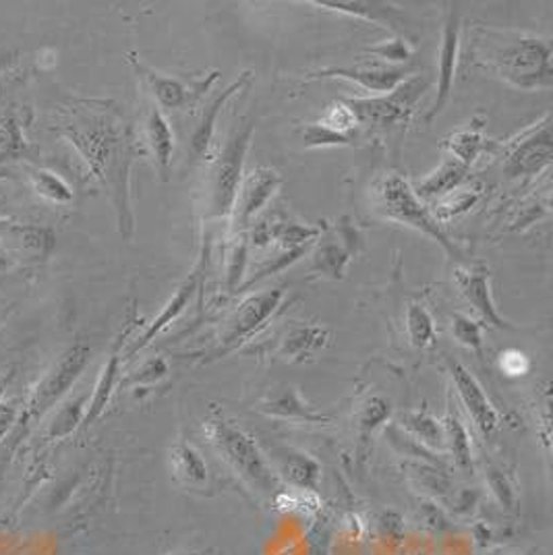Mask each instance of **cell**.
<instances>
[{
	"label": "cell",
	"mask_w": 553,
	"mask_h": 555,
	"mask_svg": "<svg viewBox=\"0 0 553 555\" xmlns=\"http://www.w3.org/2000/svg\"><path fill=\"white\" fill-rule=\"evenodd\" d=\"M300 141L305 147H345L352 145L350 135H338L320 122H309L299 129Z\"/></svg>",
	"instance_id": "obj_38"
},
{
	"label": "cell",
	"mask_w": 553,
	"mask_h": 555,
	"mask_svg": "<svg viewBox=\"0 0 553 555\" xmlns=\"http://www.w3.org/2000/svg\"><path fill=\"white\" fill-rule=\"evenodd\" d=\"M59 129L111 195L118 231L129 238L136 229L131 209V168L138 150L125 116L111 102L83 100L63 111Z\"/></svg>",
	"instance_id": "obj_1"
},
{
	"label": "cell",
	"mask_w": 553,
	"mask_h": 555,
	"mask_svg": "<svg viewBox=\"0 0 553 555\" xmlns=\"http://www.w3.org/2000/svg\"><path fill=\"white\" fill-rule=\"evenodd\" d=\"M195 288H197L195 278L187 280L183 286L175 293V297L166 302V307L162 309L160 315H158L152 324L147 325V330H145V332L139 336L138 340L131 345V348L127 350L125 359H131L133 354H138L139 350H143V348L147 347L166 325L172 324V322L183 313V309L189 305V301H191V297L195 295Z\"/></svg>",
	"instance_id": "obj_22"
},
{
	"label": "cell",
	"mask_w": 553,
	"mask_h": 555,
	"mask_svg": "<svg viewBox=\"0 0 553 555\" xmlns=\"http://www.w3.org/2000/svg\"><path fill=\"white\" fill-rule=\"evenodd\" d=\"M177 555H204V554H197V552H193V554H177Z\"/></svg>",
	"instance_id": "obj_50"
},
{
	"label": "cell",
	"mask_w": 553,
	"mask_h": 555,
	"mask_svg": "<svg viewBox=\"0 0 553 555\" xmlns=\"http://www.w3.org/2000/svg\"><path fill=\"white\" fill-rule=\"evenodd\" d=\"M11 379H13V371L0 373V400H2V396H4V392H7V388H9Z\"/></svg>",
	"instance_id": "obj_48"
},
{
	"label": "cell",
	"mask_w": 553,
	"mask_h": 555,
	"mask_svg": "<svg viewBox=\"0 0 553 555\" xmlns=\"http://www.w3.org/2000/svg\"><path fill=\"white\" fill-rule=\"evenodd\" d=\"M204 431L208 436L216 454L229 464L245 483L254 487L261 495H276L280 487L276 470L266 461L254 438L236 427L231 418L222 415L218 409H211L204 418Z\"/></svg>",
	"instance_id": "obj_3"
},
{
	"label": "cell",
	"mask_w": 553,
	"mask_h": 555,
	"mask_svg": "<svg viewBox=\"0 0 553 555\" xmlns=\"http://www.w3.org/2000/svg\"><path fill=\"white\" fill-rule=\"evenodd\" d=\"M450 375H452V382L456 386V392H459V398H461L462 406L466 409L468 418L473 421L475 429L484 438H493L496 431L502 425L500 423L502 418H500V413L496 411V406L491 404V400L487 398L481 384L459 361H450Z\"/></svg>",
	"instance_id": "obj_11"
},
{
	"label": "cell",
	"mask_w": 553,
	"mask_h": 555,
	"mask_svg": "<svg viewBox=\"0 0 553 555\" xmlns=\"http://www.w3.org/2000/svg\"><path fill=\"white\" fill-rule=\"evenodd\" d=\"M552 163V127L550 116L543 122L523 133L507 147L506 168L510 177L537 175Z\"/></svg>",
	"instance_id": "obj_12"
},
{
	"label": "cell",
	"mask_w": 553,
	"mask_h": 555,
	"mask_svg": "<svg viewBox=\"0 0 553 555\" xmlns=\"http://www.w3.org/2000/svg\"><path fill=\"white\" fill-rule=\"evenodd\" d=\"M369 54H375L390 63V67H400V63H409L413 56V47L407 42V38L396 36L393 40H386L377 47H369Z\"/></svg>",
	"instance_id": "obj_41"
},
{
	"label": "cell",
	"mask_w": 553,
	"mask_h": 555,
	"mask_svg": "<svg viewBox=\"0 0 553 555\" xmlns=\"http://www.w3.org/2000/svg\"><path fill=\"white\" fill-rule=\"evenodd\" d=\"M373 209L390 222H398L402 227H409L416 232H423L425 236H429L432 241H436L439 247L450 255V257H461L459 247L454 245V241H450V236L439 227L438 220L434 218L429 206L419 199L413 185L402 179L400 175H388L384 179H380L373 185Z\"/></svg>",
	"instance_id": "obj_4"
},
{
	"label": "cell",
	"mask_w": 553,
	"mask_h": 555,
	"mask_svg": "<svg viewBox=\"0 0 553 555\" xmlns=\"http://www.w3.org/2000/svg\"><path fill=\"white\" fill-rule=\"evenodd\" d=\"M278 456H280L278 459V479H284L295 489H309V491L318 489L320 477H322V466L316 459H311L309 454H303V452H295V450L282 452Z\"/></svg>",
	"instance_id": "obj_20"
},
{
	"label": "cell",
	"mask_w": 553,
	"mask_h": 555,
	"mask_svg": "<svg viewBox=\"0 0 553 555\" xmlns=\"http://www.w3.org/2000/svg\"><path fill=\"white\" fill-rule=\"evenodd\" d=\"M443 441L452 454L454 466L461 468L464 473L473 470V446H471V436L462 423L459 413L450 406L448 416L443 421Z\"/></svg>",
	"instance_id": "obj_27"
},
{
	"label": "cell",
	"mask_w": 553,
	"mask_h": 555,
	"mask_svg": "<svg viewBox=\"0 0 553 555\" xmlns=\"http://www.w3.org/2000/svg\"><path fill=\"white\" fill-rule=\"evenodd\" d=\"M143 143L154 158L162 181H168L172 152H175V133L170 129L168 118L154 102L147 106L143 116Z\"/></svg>",
	"instance_id": "obj_18"
},
{
	"label": "cell",
	"mask_w": 553,
	"mask_h": 555,
	"mask_svg": "<svg viewBox=\"0 0 553 555\" xmlns=\"http://www.w3.org/2000/svg\"><path fill=\"white\" fill-rule=\"evenodd\" d=\"M86 409H88V402H86L83 396H79V398L70 400L67 404H63L54 413V418L50 421L47 434L48 440H63V438L70 436L77 427H81L83 416H86Z\"/></svg>",
	"instance_id": "obj_32"
},
{
	"label": "cell",
	"mask_w": 553,
	"mask_h": 555,
	"mask_svg": "<svg viewBox=\"0 0 553 555\" xmlns=\"http://www.w3.org/2000/svg\"><path fill=\"white\" fill-rule=\"evenodd\" d=\"M407 336L416 350L434 347L436 343V324L423 302L411 301L407 307Z\"/></svg>",
	"instance_id": "obj_30"
},
{
	"label": "cell",
	"mask_w": 553,
	"mask_h": 555,
	"mask_svg": "<svg viewBox=\"0 0 553 555\" xmlns=\"http://www.w3.org/2000/svg\"><path fill=\"white\" fill-rule=\"evenodd\" d=\"M118 373H120V354L115 350L111 354V359L104 363L102 373H100V377H98V382L93 386L92 396L88 400L86 416H83V423H81L83 429L93 425L102 416V413L106 411V406H108V402H111V398L115 393L116 384H118Z\"/></svg>",
	"instance_id": "obj_24"
},
{
	"label": "cell",
	"mask_w": 553,
	"mask_h": 555,
	"mask_svg": "<svg viewBox=\"0 0 553 555\" xmlns=\"http://www.w3.org/2000/svg\"><path fill=\"white\" fill-rule=\"evenodd\" d=\"M443 145L450 152V158L471 168V164L479 158V154L485 147V141L477 129H462V131L452 133L450 138L443 139Z\"/></svg>",
	"instance_id": "obj_34"
},
{
	"label": "cell",
	"mask_w": 553,
	"mask_h": 555,
	"mask_svg": "<svg viewBox=\"0 0 553 555\" xmlns=\"http://www.w3.org/2000/svg\"><path fill=\"white\" fill-rule=\"evenodd\" d=\"M454 282L461 291L464 301L468 302L484 320L485 324H491L498 330L507 327L506 322L500 318L496 302L489 288V270L485 266H471V268H456Z\"/></svg>",
	"instance_id": "obj_16"
},
{
	"label": "cell",
	"mask_w": 553,
	"mask_h": 555,
	"mask_svg": "<svg viewBox=\"0 0 553 555\" xmlns=\"http://www.w3.org/2000/svg\"><path fill=\"white\" fill-rule=\"evenodd\" d=\"M459 50H461V13L456 7L450 9L443 31H441V48H439L438 63V95L436 104L429 111L427 120L436 116L446 108L452 90H454V79H456V63H459Z\"/></svg>",
	"instance_id": "obj_13"
},
{
	"label": "cell",
	"mask_w": 553,
	"mask_h": 555,
	"mask_svg": "<svg viewBox=\"0 0 553 555\" xmlns=\"http://www.w3.org/2000/svg\"><path fill=\"white\" fill-rule=\"evenodd\" d=\"M129 63L133 65V69L141 77V81L145 83V88L152 93L154 104L160 111H179V108L193 104L195 98L208 92L209 86L218 79V73H211L208 79L193 81V86H187V83L175 79V77H168L164 73L145 67L143 63H139L133 54L129 56Z\"/></svg>",
	"instance_id": "obj_8"
},
{
	"label": "cell",
	"mask_w": 553,
	"mask_h": 555,
	"mask_svg": "<svg viewBox=\"0 0 553 555\" xmlns=\"http://www.w3.org/2000/svg\"><path fill=\"white\" fill-rule=\"evenodd\" d=\"M485 479H487V486L491 489L493 498L500 502L502 508L512 512L518 504V493H516V487L512 483V479L507 477L506 470H502L500 466H485Z\"/></svg>",
	"instance_id": "obj_35"
},
{
	"label": "cell",
	"mask_w": 553,
	"mask_h": 555,
	"mask_svg": "<svg viewBox=\"0 0 553 555\" xmlns=\"http://www.w3.org/2000/svg\"><path fill=\"white\" fill-rule=\"evenodd\" d=\"M500 370L504 371L507 377H523L530 370L529 357L520 350L510 348L500 354Z\"/></svg>",
	"instance_id": "obj_43"
},
{
	"label": "cell",
	"mask_w": 553,
	"mask_h": 555,
	"mask_svg": "<svg viewBox=\"0 0 553 555\" xmlns=\"http://www.w3.org/2000/svg\"><path fill=\"white\" fill-rule=\"evenodd\" d=\"M452 336L456 338L459 345L471 348L475 352H479L484 345V327L464 313L452 315Z\"/></svg>",
	"instance_id": "obj_39"
},
{
	"label": "cell",
	"mask_w": 553,
	"mask_h": 555,
	"mask_svg": "<svg viewBox=\"0 0 553 555\" xmlns=\"http://www.w3.org/2000/svg\"><path fill=\"white\" fill-rule=\"evenodd\" d=\"M396 427L404 431L409 438H413L425 450H441L446 446L443 425L427 411H411L400 415Z\"/></svg>",
	"instance_id": "obj_25"
},
{
	"label": "cell",
	"mask_w": 553,
	"mask_h": 555,
	"mask_svg": "<svg viewBox=\"0 0 553 555\" xmlns=\"http://www.w3.org/2000/svg\"><path fill=\"white\" fill-rule=\"evenodd\" d=\"M166 371L168 367H166L164 359H152L129 382L131 384H152V382H158Z\"/></svg>",
	"instance_id": "obj_46"
},
{
	"label": "cell",
	"mask_w": 553,
	"mask_h": 555,
	"mask_svg": "<svg viewBox=\"0 0 553 555\" xmlns=\"http://www.w3.org/2000/svg\"><path fill=\"white\" fill-rule=\"evenodd\" d=\"M311 4L327 9L340 15L348 17H357L363 22L382 25V27H390L394 34H407V25L402 13L386 2H369V0H313Z\"/></svg>",
	"instance_id": "obj_17"
},
{
	"label": "cell",
	"mask_w": 553,
	"mask_h": 555,
	"mask_svg": "<svg viewBox=\"0 0 553 555\" xmlns=\"http://www.w3.org/2000/svg\"><path fill=\"white\" fill-rule=\"evenodd\" d=\"M263 411H268V415L280 416V418H288V421H307V423H320L327 421L325 416L316 413L309 404H305L300 400L299 392L295 388H284L282 392L266 400L263 402Z\"/></svg>",
	"instance_id": "obj_28"
},
{
	"label": "cell",
	"mask_w": 553,
	"mask_h": 555,
	"mask_svg": "<svg viewBox=\"0 0 553 555\" xmlns=\"http://www.w3.org/2000/svg\"><path fill=\"white\" fill-rule=\"evenodd\" d=\"M327 332L316 325H305V327H293L280 343L278 352L291 361H299L305 354L318 350L325 345Z\"/></svg>",
	"instance_id": "obj_29"
},
{
	"label": "cell",
	"mask_w": 553,
	"mask_h": 555,
	"mask_svg": "<svg viewBox=\"0 0 553 555\" xmlns=\"http://www.w3.org/2000/svg\"><path fill=\"white\" fill-rule=\"evenodd\" d=\"M254 131V120L243 118L224 141V147H220L218 156L211 160L208 191H206L208 218H218V220L231 218L239 185L243 181V164H245L247 150L252 145Z\"/></svg>",
	"instance_id": "obj_5"
},
{
	"label": "cell",
	"mask_w": 553,
	"mask_h": 555,
	"mask_svg": "<svg viewBox=\"0 0 553 555\" xmlns=\"http://www.w3.org/2000/svg\"><path fill=\"white\" fill-rule=\"evenodd\" d=\"M252 77H254L252 70L243 73V75L232 83L231 88H227L224 92L220 93V95L209 104L208 108L204 111V116H202L200 125L195 127V131H193V135H191V152H193L195 158H202V156L208 152L211 138H214V133H216V120H218V115H220L222 106L231 100L234 93L241 92L243 88H247V86L252 83Z\"/></svg>",
	"instance_id": "obj_19"
},
{
	"label": "cell",
	"mask_w": 553,
	"mask_h": 555,
	"mask_svg": "<svg viewBox=\"0 0 553 555\" xmlns=\"http://www.w3.org/2000/svg\"><path fill=\"white\" fill-rule=\"evenodd\" d=\"M320 125L338 133V135H348L352 129L359 127V120L352 113V108L346 102H332L325 111H323Z\"/></svg>",
	"instance_id": "obj_36"
},
{
	"label": "cell",
	"mask_w": 553,
	"mask_h": 555,
	"mask_svg": "<svg viewBox=\"0 0 553 555\" xmlns=\"http://www.w3.org/2000/svg\"><path fill=\"white\" fill-rule=\"evenodd\" d=\"M466 175H468V168L464 164L456 163L454 158H446L443 163L439 164L438 170L427 175L413 189H415L419 199H423V202L441 199V197L450 195L452 191H456L462 185V181L466 179Z\"/></svg>",
	"instance_id": "obj_21"
},
{
	"label": "cell",
	"mask_w": 553,
	"mask_h": 555,
	"mask_svg": "<svg viewBox=\"0 0 553 555\" xmlns=\"http://www.w3.org/2000/svg\"><path fill=\"white\" fill-rule=\"evenodd\" d=\"M90 357H92V350L83 343H75L73 347L67 348L54 361V365L44 373V377L34 386V390L25 402L20 423L24 427L38 425L75 386L79 375L88 367Z\"/></svg>",
	"instance_id": "obj_6"
},
{
	"label": "cell",
	"mask_w": 553,
	"mask_h": 555,
	"mask_svg": "<svg viewBox=\"0 0 553 555\" xmlns=\"http://www.w3.org/2000/svg\"><path fill=\"white\" fill-rule=\"evenodd\" d=\"M477 199H479V195L475 191H461V189H456L450 195L441 197V202H439L432 214H434V218L438 222H446V220H452L459 214H464L466 209L473 208L477 204Z\"/></svg>",
	"instance_id": "obj_37"
},
{
	"label": "cell",
	"mask_w": 553,
	"mask_h": 555,
	"mask_svg": "<svg viewBox=\"0 0 553 555\" xmlns=\"http://www.w3.org/2000/svg\"><path fill=\"white\" fill-rule=\"evenodd\" d=\"M241 243H236L231 249L229 255V263H227V284L229 288H236L241 278H243V270H245V261H247V243L245 238H239Z\"/></svg>",
	"instance_id": "obj_42"
},
{
	"label": "cell",
	"mask_w": 553,
	"mask_h": 555,
	"mask_svg": "<svg viewBox=\"0 0 553 555\" xmlns=\"http://www.w3.org/2000/svg\"><path fill=\"white\" fill-rule=\"evenodd\" d=\"M9 268V259L4 255L0 254V272H4Z\"/></svg>",
	"instance_id": "obj_49"
},
{
	"label": "cell",
	"mask_w": 553,
	"mask_h": 555,
	"mask_svg": "<svg viewBox=\"0 0 553 555\" xmlns=\"http://www.w3.org/2000/svg\"><path fill=\"white\" fill-rule=\"evenodd\" d=\"M477 56L514 88H552V44L548 40L487 31L485 40H477Z\"/></svg>",
	"instance_id": "obj_2"
},
{
	"label": "cell",
	"mask_w": 553,
	"mask_h": 555,
	"mask_svg": "<svg viewBox=\"0 0 553 555\" xmlns=\"http://www.w3.org/2000/svg\"><path fill=\"white\" fill-rule=\"evenodd\" d=\"M390 416V402L382 396H368L357 411V431L361 438V450L368 446L373 431Z\"/></svg>",
	"instance_id": "obj_31"
},
{
	"label": "cell",
	"mask_w": 553,
	"mask_h": 555,
	"mask_svg": "<svg viewBox=\"0 0 553 555\" xmlns=\"http://www.w3.org/2000/svg\"><path fill=\"white\" fill-rule=\"evenodd\" d=\"M427 88H429L427 77L413 75L386 95L357 98V100H348L346 104L352 108L359 125L368 122L373 127L388 129L396 125H407L411 120V116L416 111V104L421 95L427 92Z\"/></svg>",
	"instance_id": "obj_7"
},
{
	"label": "cell",
	"mask_w": 553,
	"mask_h": 555,
	"mask_svg": "<svg viewBox=\"0 0 553 555\" xmlns=\"http://www.w3.org/2000/svg\"><path fill=\"white\" fill-rule=\"evenodd\" d=\"M352 238H357V232L352 236H348L345 243H336V238H325L320 243V247L313 254V272L330 280H338L345 276L346 266L350 261L352 254Z\"/></svg>",
	"instance_id": "obj_26"
},
{
	"label": "cell",
	"mask_w": 553,
	"mask_h": 555,
	"mask_svg": "<svg viewBox=\"0 0 553 555\" xmlns=\"http://www.w3.org/2000/svg\"><path fill=\"white\" fill-rule=\"evenodd\" d=\"M20 421V400H0V440L9 436V431Z\"/></svg>",
	"instance_id": "obj_45"
},
{
	"label": "cell",
	"mask_w": 553,
	"mask_h": 555,
	"mask_svg": "<svg viewBox=\"0 0 553 555\" xmlns=\"http://www.w3.org/2000/svg\"><path fill=\"white\" fill-rule=\"evenodd\" d=\"M416 479L421 481V489H429L434 495H443L450 483L446 479V475L441 470H434V468H427V466H416Z\"/></svg>",
	"instance_id": "obj_44"
},
{
	"label": "cell",
	"mask_w": 553,
	"mask_h": 555,
	"mask_svg": "<svg viewBox=\"0 0 553 555\" xmlns=\"http://www.w3.org/2000/svg\"><path fill=\"white\" fill-rule=\"evenodd\" d=\"M172 475L187 487H202L208 483V464L204 456L187 441H179L170 450Z\"/></svg>",
	"instance_id": "obj_23"
},
{
	"label": "cell",
	"mask_w": 553,
	"mask_h": 555,
	"mask_svg": "<svg viewBox=\"0 0 553 555\" xmlns=\"http://www.w3.org/2000/svg\"><path fill=\"white\" fill-rule=\"evenodd\" d=\"M377 525L384 534L394 537V539H400L402 534V518L396 514V512H384L380 518H377Z\"/></svg>",
	"instance_id": "obj_47"
},
{
	"label": "cell",
	"mask_w": 553,
	"mask_h": 555,
	"mask_svg": "<svg viewBox=\"0 0 553 555\" xmlns=\"http://www.w3.org/2000/svg\"><path fill=\"white\" fill-rule=\"evenodd\" d=\"M54 231L38 224L0 222V245L25 261H44L54 251Z\"/></svg>",
	"instance_id": "obj_14"
},
{
	"label": "cell",
	"mask_w": 553,
	"mask_h": 555,
	"mask_svg": "<svg viewBox=\"0 0 553 555\" xmlns=\"http://www.w3.org/2000/svg\"><path fill=\"white\" fill-rule=\"evenodd\" d=\"M411 69L404 67H390V65H365V67H334L313 73L318 79H345L350 83H357L365 92L386 93L396 90L402 81H407Z\"/></svg>",
	"instance_id": "obj_15"
},
{
	"label": "cell",
	"mask_w": 553,
	"mask_h": 555,
	"mask_svg": "<svg viewBox=\"0 0 553 555\" xmlns=\"http://www.w3.org/2000/svg\"><path fill=\"white\" fill-rule=\"evenodd\" d=\"M31 186L48 204L67 206L73 202V189L56 172L47 168L31 170Z\"/></svg>",
	"instance_id": "obj_33"
},
{
	"label": "cell",
	"mask_w": 553,
	"mask_h": 555,
	"mask_svg": "<svg viewBox=\"0 0 553 555\" xmlns=\"http://www.w3.org/2000/svg\"><path fill=\"white\" fill-rule=\"evenodd\" d=\"M24 147V139H22L15 118H11V116L0 118V160L17 158Z\"/></svg>",
	"instance_id": "obj_40"
},
{
	"label": "cell",
	"mask_w": 553,
	"mask_h": 555,
	"mask_svg": "<svg viewBox=\"0 0 553 555\" xmlns=\"http://www.w3.org/2000/svg\"><path fill=\"white\" fill-rule=\"evenodd\" d=\"M282 185V179L276 170L259 166L254 168L249 175L243 177L239 193L232 208V222L236 231H243L252 224L255 216L268 206L272 195L276 193L278 186Z\"/></svg>",
	"instance_id": "obj_10"
},
{
	"label": "cell",
	"mask_w": 553,
	"mask_h": 555,
	"mask_svg": "<svg viewBox=\"0 0 553 555\" xmlns=\"http://www.w3.org/2000/svg\"><path fill=\"white\" fill-rule=\"evenodd\" d=\"M282 295H284L282 288H270L241 302L232 311L231 318L224 322L222 334H220L222 347H234L241 340H247L255 330H259L272 318V313L282 301Z\"/></svg>",
	"instance_id": "obj_9"
}]
</instances>
